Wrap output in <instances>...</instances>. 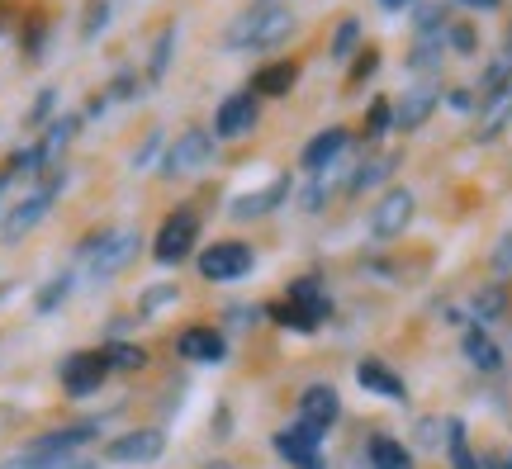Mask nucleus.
Segmentation results:
<instances>
[{"instance_id": "obj_22", "label": "nucleus", "mask_w": 512, "mask_h": 469, "mask_svg": "<svg viewBox=\"0 0 512 469\" xmlns=\"http://www.w3.org/2000/svg\"><path fill=\"white\" fill-rule=\"evenodd\" d=\"M465 356H470V365L484 370V375H498V370H503V351H498V342L489 337V327H479V323L465 327Z\"/></svg>"}, {"instance_id": "obj_28", "label": "nucleus", "mask_w": 512, "mask_h": 469, "mask_svg": "<svg viewBox=\"0 0 512 469\" xmlns=\"http://www.w3.org/2000/svg\"><path fill=\"white\" fill-rule=\"evenodd\" d=\"M105 361H110V375L114 370H124V375H133V370H143L147 365V351L133 342H110L105 346Z\"/></svg>"}, {"instance_id": "obj_34", "label": "nucleus", "mask_w": 512, "mask_h": 469, "mask_svg": "<svg viewBox=\"0 0 512 469\" xmlns=\"http://www.w3.org/2000/svg\"><path fill=\"white\" fill-rule=\"evenodd\" d=\"M384 128H394L389 124V100H375V105H370V119H366V138H380Z\"/></svg>"}, {"instance_id": "obj_1", "label": "nucleus", "mask_w": 512, "mask_h": 469, "mask_svg": "<svg viewBox=\"0 0 512 469\" xmlns=\"http://www.w3.org/2000/svg\"><path fill=\"white\" fill-rule=\"evenodd\" d=\"M290 34H294L290 5H280V0H252V5L228 24L223 43H228V48H252V53H261V48H280Z\"/></svg>"}, {"instance_id": "obj_13", "label": "nucleus", "mask_w": 512, "mask_h": 469, "mask_svg": "<svg viewBox=\"0 0 512 469\" xmlns=\"http://www.w3.org/2000/svg\"><path fill=\"white\" fill-rule=\"evenodd\" d=\"M337 417H342V398H337V389H332V384H309L304 398H299V422L328 436L332 427H337Z\"/></svg>"}, {"instance_id": "obj_38", "label": "nucleus", "mask_w": 512, "mask_h": 469, "mask_svg": "<svg viewBox=\"0 0 512 469\" xmlns=\"http://www.w3.org/2000/svg\"><path fill=\"white\" fill-rule=\"evenodd\" d=\"M105 15H110V5H105V0H95V5H91V19H86V38H95L100 29H105Z\"/></svg>"}, {"instance_id": "obj_19", "label": "nucleus", "mask_w": 512, "mask_h": 469, "mask_svg": "<svg viewBox=\"0 0 512 469\" xmlns=\"http://www.w3.org/2000/svg\"><path fill=\"white\" fill-rule=\"evenodd\" d=\"M356 379H361V389L389 398V403H403V398H408V384H403V379L394 375L384 361H361L356 365Z\"/></svg>"}, {"instance_id": "obj_29", "label": "nucleus", "mask_w": 512, "mask_h": 469, "mask_svg": "<svg viewBox=\"0 0 512 469\" xmlns=\"http://www.w3.org/2000/svg\"><path fill=\"white\" fill-rule=\"evenodd\" d=\"M441 53H446V34L418 38V48H413V57H408V67H413V72H432V67L441 62Z\"/></svg>"}, {"instance_id": "obj_43", "label": "nucleus", "mask_w": 512, "mask_h": 469, "mask_svg": "<svg viewBox=\"0 0 512 469\" xmlns=\"http://www.w3.org/2000/svg\"><path fill=\"white\" fill-rule=\"evenodd\" d=\"M460 5H470V10H498V0H460Z\"/></svg>"}, {"instance_id": "obj_15", "label": "nucleus", "mask_w": 512, "mask_h": 469, "mask_svg": "<svg viewBox=\"0 0 512 469\" xmlns=\"http://www.w3.org/2000/svg\"><path fill=\"white\" fill-rule=\"evenodd\" d=\"M256 95L242 91V95H228L219 105V114H214V138H247L256 128Z\"/></svg>"}, {"instance_id": "obj_39", "label": "nucleus", "mask_w": 512, "mask_h": 469, "mask_svg": "<svg viewBox=\"0 0 512 469\" xmlns=\"http://www.w3.org/2000/svg\"><path fill=\"white\" fill-rule=\"evenodd\" d=\"M494 266H498V271H503V275H512V233L503 237V242H498V252H494Z\"/></svg>"}, {"instance_id": "obj_30", "label": "nucleus", "mask_w": 512, "mask_h": 469, "mask_svg": "<svg viewBox=\"0 0 512 469\" xmlns=\"http://www.w3.org/2000/svg\"><path fill=\"white\" fill-rule=\"evenodd\" d=\"M67 294H72V275H57L53 285H48V289H43V294H38V299H34V304H38V313H53V308L62 304Z\"/></svg>"}, {"instance_id": "obj_35", "label": "nucleus", "mask_w": 512, "mask_h": 469, "mask_svg": "<svg viewBox=\"0 0 512 469\" xmlns=\"http://www.w3.org/2000/svg\"><path fill=\"white\" fill-rule=\"evenodd\" d=\"M375 67H380V53H375V48L356 53V67H351V86H356V81H366V76L375 72Z\"/></svg>"}, {"instance_id": "obj_46", "label": "nucleus", "mask_w": 512, "mask_h": 469, "mask_svg": "<svg viewBox=\"0 0 512 469\" xmlns=\"http://www.w3.org/2000/svg\"><path fill=\"white\" fill-rule=\"evenodd\" d=\"M209 469H233V465H209Z\"/></svg>"}, {"instance_id": "obj_10", "label": "nucleus", "mask_w": 512, "mask_h": 469, "mask_svg": "<svg viewBox=\"0 0 512 469\" xmlns=\"http://www.w3.org/2000/svg\"><path fill=\"white\" fill-rule=\"evenodd\" d=\"M53 195H57V181H48L43 190H34V195H24L15 209L5 214V223H0V237H5V242H19L24 233H34L38 223L48 218V209H53Z\"/></svg>"}, {"instance_id": "obj_7", "label": "nucleus", "mask_w": 512, "mask_h": 469, "mask_svg": "<svg viewBox=\"0 0 512 469\" xmlns=\"http://www.w3.org/2000/svg\"><path fill=\"white\" fill-rule=\"evenodd\" d=\"M413 209H418L413 190H403V185L384 190L380 204L370 209V237H375V242H394V237H403V228L413 223Z\"/></svg>"}, {"instance_id": "obj_32", "label": "nucleus", "mask_w": 512, "mask_h": 469, "mask_svg": "<svg viewBox=\"0 0 512 469\" xmlns=\"http://www.w3.org/2000/svg\"><path fill=\"white\" fill-rule=\"evenodd\" d=\"M166 304H176V285H157V289H147L143 294V304H138V313L143 318H152L157 308H166Z\"/></svg>"}, {"instance_id": "obj_16", "label": "nucleus", "mask_w": 512, "mask_h": 469, "mask_svg": "<svg viewBox=\"0 0 512 469\" xmlns=\"http://www.w3.org/2000/svg\"><path fill=\"white\" fill-rule=\"evenodd\" d=\"M176 351H181V361L219 365L228 356V342H223L219 327H185L181 337H176Z\"/></svg>"}, {"instance_id": "obj_21", "label": "nucleus", "mask_w": 512, "mask_h": 469, "mask_svg": "<svg viewBox=\"0 0 512 469\" xmlns=\"http://www.w3.org/2000/svg\"><path fill=\"white\" fill-rule=\"evenodd\" d=\"M76 128H81V114H67V119H57V124L43 133V143L34 147V152H38V171H53L57 157H62V152L72 147Z\"/></svg>"}, {"instance_id": "obj_37", "label": "nucleus", "mask_w": 512, "mask_h": 469, "mask_svg": "<svg viewBox=\"0 0 512 469\" xmlns=\"http://www.w3.org/2000/svg\"><path fill=\"white\" fill-rule=\"evenodd\" d=\"M437 432H441L437 417H422V422H418V446H427V451H432V446H437Z\"/></svg>"}, {"instance_id": "obj_11", "label": "nucleus", "mask_w": 512, "mask_h": 469, "mask_svg": "<svg viewBox=\"0 0 512 469\" xmlns=\"http://www.w3.org/2000/svg\"><path fill=\"white\" fill-rule=\"evenodd\" d=\"M252 271V247L247 242H214L200 252V275L204 280H242Z\"/></svg>"}, {"instance_id": "obj_25", "label": "nucleus", "mask_w": 512, "mask_h": 469, "mask_svg": "<svg viewBox=\"0 0 512 469\" xmlns=\"http://www.w3.org/2000/svg\"><path fill=\"white\" fill-rule=\"evenodd\" d=\"M399 166V152H384V157H375V162H361L356 171L347 176V195H361L366 185H380L389 171Z\"/></svg>"}, {"instance_id": "obj_20", "label": "nucleus", "mask_w": 512, "mask_h": 469, "mask_svg": "<svg viewBox=\"0 0 512 469\" xmlns=\"http://www.w3.org/2000/svg\"><path fill=\"white\" fill-rule=\"evenodd\" d=\"M285 195H290V176H275L266 190H252V195H238V199H233V218H261V214H271L275 204H285Z\"/></svg>"}, {"instance_id": "obj_4", "label": "nucleus", "mask_w": 512, "mask_h": 469, "mask_svg": "<svg viewBox=\"0 0 512 469\" xmlns=\"http://www.w3.org/2000/svg\"><path fill=\"white\" fill-rule=\"evenodd\" d=\"M95 436V422H81V427H62V432H48L38 436V441H29L19 455H10L0 469H48L53 460H62V455H72L76 446H86Z\"/></svg>"}, {"instance_id": "obj_8", "label": "nucleus", "mask_w": 512, "mask_h": 469, "mask_svg": "<svg viewBox=\"0 0 512 469\" xmlns=\"http://www.w3.org/2000/svg\"><path fill=\"white\" fill-rule=\"evenodd\" d=\"M110 379V361H105V351H76L62 361V389L72 398H91L100 384Z\"/></svg>"}, {"instance_id": "obj_14", "label": "nucleus", "mask_w": 512, "mask_h": 469, "mask_svg": "<svg viewBox=\"0 0 512 469\" xmlns=\"http://www.w3.org/2000/svg\"><path fill=\"white\" fill-rule=\"evenodd\" d=\"M437 100H441L437 86H413L399 105H389V124H394V133H418V128L432 119Z\"/></svg>"}, {"instance_id": "obj_2", "label": "nucleus", "mask_w": 512, "mask_h": 469, "mask_svg": "<svg viewBox=\"0 0 512 469\" xmlns=\"http://www.w3.org/2000/svg\"><path fill=\"white\" fill-rule=\"evenodd\" d=\"M143 247V237L133 233V228H110V233H95L91 242H81V261H86V275L91 280H110L119 275L138 256Z\"/></svg>"}, {"instance_id": "obj_40", "label": "nucleus", "mask_w": 512, "mask_h": 469, "mask_svg": "<svg viewBox=\"0 0 512 469\" xmlns=\"http://www.w3.org/2000/svg\"><path fill=\"white\" fill-rule=\"evenodd\" d=\"M446 38H451V43H456L460 53H470V48H475V34H470V29H465V24H456V29H446Z\"/></svg>"}, {"instance_id": "obj_27", "label": "nucleus", "mask_w": 512, "mask_h": 469, "mask_svg": "<svg viewBox=\"0 0 512 469\" xmlns=\"http://www.w3.org/2000/svg\"><path fill=\"white\" fill-rule=\"evenodd\" d=\"M446 455H451V465L456 469H484L470 451V436H465V422H446Z\"/></svg>"}, {"instance_id": "obj_6", "label": "nucleus", "mask_w": 512, "mask_h": 469, "mask_svg": "<svg viewBox=\"0 0 512 469\" xmlns=\"http://www.w3.org/2000/svg\"><path fill=\"white\" fill-rule=\"evenodd\" d=\"M209 162H214V133H204V128H185L181 138L166 147L162 176H195V171H204Z\"/></svg>"}, {"instance_id": "obj_41", "label": "nucleus", "mask_w": 512, "mask_h": 469, "mask_svg": "<svg viewBox=\"0 0 512 469\" xmlns=\"http://www.w3.org/2000/svg\"><path fill=\"white\" fill-rule=\"evenodd\" d=\"M48 469H100L95 460H86V455H62V460H53Z\"/></svg>"}, {"instance_id": "obj_18", "label": "nucleus", "mask_w": 512, "mask_h": 469, "mask_svg": "<svg viewBox=\"0 0 512 469\" xmlns=\"http://www.w3.org/2000/svg\"><path fill=\"white\" fill-rule=\"evenodd\" d=\"M347 143H351L347 128H337V124L323 128V133H318V138L304 147V171H313V176H318V171H328V166L337 162L342 152H347Z\"/></svg>"}, {"instance_id": "obj_12", "label": "nucleus", "mask_w": 512, "mask_h": 469, "mask_svg": "<svg viewBox=\"0 0 512 469\" xmlns=\"http://www.w3.org/2000/svg\"><path fill=\"white\" fill-rule=\"evenodd\" d=\"M162 451H166V436L157 427H143V432L114 436L105 446V460H114V465H152V460H162Z\"/></svg>"}, {"instance_id": "obj_45", "label": "nucleus", "mask_w": 512, "mask_h": 469, "mask_svg": "<svg viewBox=\"0 0 512 469\" xmlns=\"http://www.w3.org/2000/svg\"><path fill=\"white\" fill-rule=\"evenodd\" d=\"M384 10H403V5H408V0H380Z\"/></svg>"}, {"instance_id": "obj_36", "label": "nucleus", "mask_w": 512, "mask_h": 469, "mask_svg": "<svg viewBox=\"0 0 512 469\" xmlns=\"http://www.w3.org/2000/svg\"><path fill=\"white\" fill-rule=\"evenodd\" d=\"M53 105H57V91H38V105L29 109V124H43L53 114Z\"/></svg>"}, {"instance_id": "obj_42", "label": "nucleus", "mask_w": 512, "mask_h": 469, "mask_svg": "<svg viewBox=\"0 0 512 469\" xmlns=\"http://www.w3.org/2000/svg\"><path fill=\"white\" fill-rule=\"evenodd\" d=\"M451 105H456V109H475V95H470V91H451Z\"/></svg>"}, {"instance_id": "obj_3", "label": "nucleus", "mask_w": 512, "mask_h": 469, "mask_svg": "<svg viewBox=\"0 0 512 469\" xmlns=\"http://www.w3.org/2000/svg\"><path fill=\"white\" fill-rule=\"evenodd\" d=\"M332 313L328 294H323V285L318 280H294L290 289H285V304L271 308V318L280 327H294V332H318V323Z\"/></svg>"}, {"instance_id": "obj_26", "label": "nucleus", "mask_w": 512, "mask_h": 469, "mask_svg": "<svg viewBox=\"0 0 512 469\" xmlns=\"http://www.w3.org/2000/svg\"><path fill=\"white\" fill-rule=\"evenodd\" d=\"M503 313H508V289H503V285H484V289H479V294H475V323L479 327L498 323Z\"/></svg>"}, {"instance_id": "obj_31", "label": "nucleus", "mask_w": 512, "mask_h": 469, "mask_svg": "<svg viewBox=\"0 0 512 469\" xmlns=\"http://www.w3.org/2000/svg\"><path fill=\"white\" fill-rule=\"evenodd\" d=\"M171 43H176V29H166V34L157 38V48H152V67H147V76H152V81H162V76H166V62H171Z\"/></svg>"}, {"instance_id": "obj_44", "label": "nucleus", "mask_w": 512, "mask_h": 469, "mask_svg": "<svg viewBox=\"0 0 512 469\" xmlns=\"http://www.w3.org/2000/svg\"><path fill=\"white\" fill-rule=\"evenodd\" d=\"M484 469H512V455H494V460H489Z\"/></svg>"}, {"instance_id": "obj_33", "label": "nucleus", "mask_w": 512, "mask_h": 469, "mask_svg": "<svg viewBox=\"0 0 512 469\" xmlns=\"http://www.w3.org/2000/svg\"><path fill=\"white\" fill-rule=\"evenodd\" d=\"M356 38H361V24H356V19H347V24L337 29V38H332V57H351Z\"/></svg>"}, {"instance_id": "obj_23", "label": "nucleus", "mask_w": 512, "mask_h": 469, "mask_svg": "<svg viewBox=\"0 0 512 469\" xmlns=\"http://www.w3.org/2000/svg\"><path fill=\"white\" fill-rule=\"evenodd\" d=\"M294 81H299V67L294 62H271V67H261L252 76V91L266 95V100H280V95L294 91Z\"/></svg>"}, {"instance_id": "obj_17", "label": "nucleus", "mask_w": 512, "mask_h": 469, "mask_svg": "<svg viewBox=\"0 0 512 469\" xmlns=\"http://www.w3.org/2000/svg\"><path fill=\"white\" fill-rule=\"evenodd\" d=\"M512 124V86L484 95L479 100V124H475V143H494L498 133Z\"/></svg>"}, {"instance_id": "obj_5", "label": "nucleus", "mask_w": 512, "mask_h": 469, "mask_svg": "<svg viewBox=\"0 0 512 469\" xmlns=\"http://www.w3.org/2000/svg\"><path fill=\"white\" fill-rule=\"evenodd\" d=\"M195 242H200V214L181 204L176 214H166V223L157 228V242H152V256L162 261V266H181L185 256L195 252Z\"/></svg>"}, {"instance_id": "obj_9", "label": "nucleus", "mask_w": 512, "mask_h": 469, "mask_svg": "<svg viewBox=\"0 0 512 469\" xmlns=\"http://www.w3.org/2000/svg\"><path fill=\"white\" fill-rule=\"evenodd\" d=\"M275 455L290 460L294 469H323V432H313L304 422L280 427V432H275Z\"/></svg>"}, {"instance_id": "obj_24", "label": "nucleus", "mask_w": 512, "mask_h": 469, "mask_svg": "<svg viewBox=\"0 0 512 469\" xmlns=\"http://www.w3.org/2000/svg\"><path fill=\"white\" fill-rule=\"evenodd\" d=\"M370 469H413V455L403 451V441H394V436H370Z\"/></svg>"}]
</instances>
